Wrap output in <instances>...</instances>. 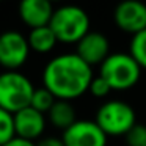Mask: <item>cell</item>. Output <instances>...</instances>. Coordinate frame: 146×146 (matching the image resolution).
Masks as SVG:
<instances>
[{"label":"cell","instance_id":"6da1fadb","mask_svg":"<svg viewBox=\"0 0 146 146\" xmlns=\"http://www.w3.org/2000/svg\"><path fill=\"white\" fill-rule=\"evenodd\" d=\"M93 69L79 55L61 54L49 60L42 69V86L58 101H72L90 90Z\"/></svg>","mask_w":146,"mask_h":146},{"label":"cell","instance_id":"7a4b0ae2","mask_svg":"<svg viewBox=\"0 0 146 146\" xmlns=\"http://www.w3.org/2000/svg\"><path fill=\"white\" fill-rule=\"evenodd\" d=\"M58 42L79 44V41L90 33V16L85 10L76 5H64L54 11L49 24Z\"/></svg>","mask_w":146,"mask_h":146},{"label":"cell","instance_id":"3957f363","mask_svg":"<svg viewBox=\"0 0 146 146\" xmlns=\"http://www.w3.org/2000/svg\"><path fill=\"white\" fill-rule=\"evenodd\" d=\"M35 90L32 80L21 71L0 72V108L14 115L30 107Z\"/></svg>","mask_w":146,"mask_h":146},{"label":"cell","instance_id":"277c9868","mask_svg":"<svg viewBox=\"0 0 146 146\" xmlns=\"http://www.w3.org/2000/svg\"><path fill=\"white\" fill-rule=\"evenodd\" d=\"M99 76L110 85L111 90L126 91L138 83L141 77V68L130 54L116 52L110 54L101 64Z\"/></svg>","mask_w":146,"mask_h":146},{"label":"cell","instance_id":"5b68a950","mask_svg":"<svg viewBox=\"0 0 146 146\" xmlns=\"http://www.w3.org/2000/svg\"><path fill=\"white\" fill-rule=\"evenodd\" d=\"M94 121L107 137H126V133L137 124V116L135 110L126 102L107 101L96 111Z\"/></svg>","mask_w":146,"mask_h":146},{"label":"cell","instance_id":"8992f818","mask_svg":"<svg viewBox=\"0 0 146 146\" xmlns=\"http://www.w3.org/2000/svg\"><path fill=\"white\" fill-rule=\"evenodd\" d=\"M27 36L17 30L0 33V66L5 71H19L27 63L30 55Z\"/></svg>","mask_w":146,"mask_h":146},{"label":"cell","instance_id":"52a82bcc","mask_svg":"<svg viewBox=\"0 0 146 146\" xmlns=\"http://www.w3.org/2000/svg\"><path fill=\"white\" fill-rule=\"evenodd\" d=\"M64 146H107V135L96 121L77 119L61 135Z\"/></svg>","mask_w":146,"mask_h":146},{"label":"cell","instance_id":"ba28073f","mask_svg":"<svg viewBox=\"0 0 146 146\" xmlns=\"http://www.w3.org/2000/svg\"><path fill=\"white\" fill-rule=\"evenodd\" d=\"M113 21L123 32L137 35L146 30V5L138 0L121 2L113 11Z\"/></svg>","mask_w":146,"mask_h":146},{"label":"cell","instance_id":"9c48e42d","mask_svg":"<svg viewBox=\"0 0 146 146\" xmlns=\"http://www.w3.org/2000/svg\"><path fill=\"white\" fill-rule=\"evenodd\" d=\"M76 54L90 66L102 64L110 55V42L101 32H90L79 41Z\"/></svg>","mask_w":146,"mask_h":146},{"label":"cell","instance_id":"30bf717a","mask_svg":"<svg viewBox=\"0 0 146 146\" xmlns=\"http://www.w3.org/2000/svg\"><path fill=\"white\" fill-rule=\"evenodd\" d=\"M14 129L16 137L30 141L39 140L46 130V116L33 107H27L14 113Z\"/></svg>","mask_w":146,"mask_h":146},{"label":"cell","instance_id":"8fae6325","mask_svg":"<svg viewBox=\"0 0 146 146\" xmlns=\"http://www.w3.org/2000/svg\"><path fill=\"white\" fill-rule=\"evenodd\" d=\"M54 11L49 0H24L19 5V17L30 30L47 27L52 21Z\"/></svg>","mask_w":146,"mask_h":146},{"label":"cell","instance_id":"7c38bea8","mask_svg":"<svg viewBox=\"0 0 146 146\" xmlns=\"http://www.w3.org/2000/svg\"><path fill=\"white\" fill-rule=\"evenodd\" d=\"M49 123L57 129H61L64 132L66 129H69L74 123L77 121L76 118V108L72 107L69 101H57L54 104V107L50 108V111L47 113Z\"/></svg>","mask_w":146,"mask_h":146},{"label":"cell","instance_id":"4fadbf2b","mask_svg":"<svg viewBox=\"0 0 146 146\" xmlns=\"http://www.w3.org/2000/svg\"><path fill=\"white\" fill-rule=\"evenodd\" d=\"M27 39H29L30 49H32L33 52H36V54H49L58 42L54 30L49 25L30 30Z\"/></svg>","mask_w":146,"mask_h":146},{"label":"cell","instance_id":"5bb4252c","mask_svg":"<svg viewBox=\"0 0 146 146\" xmlns=\"http://www.w3.org/2000/svg\"><path fill=\"white\" fill-rule=\"evenodd\" d=\"M57 101H58V99L55 98V96L52 94L47 88L39 86V88H36L35 93H33V98H32V104H30V107H33L35 110H38L39 113L46 115V113H49V111H50V108L54 107V104Z\"/></svg>","mask_w":146,"mask_h":146},{"label":"cell","instance_id":"9a60e30c","mask_svg":"<svg viewBox=\"0 0 146 146\" xmlns=\"http://www.w3.org/2000/svg\"><path fill=\"white\" fill-rule=\"evenodd\" d=\"M129 50H130L129 54L140 64V68L146 69V30H143V32L132 36Z\"/></svg>","mask_w":146,"mask_h":146},{"label":"cell","instance_id":"2e32d148","mask_svg":"<svg viewBox=\"0 0 146 146\" xmlns=\"http://www.w3.org/2000/svg\"><path fill=\"white\" fill-rule=\"evenodd\" d=\"M16 137L14 129V115L0 108V146L7 145Z\"/></svg>","mask_w":146,"mask_h":146},{"label":"cell","instance_id":"e0dca14e","mask_svg":"<svg viewBox=\"0 0 146 146\" xmlns=\"http://www.w3.org/2000/svg\"><path fill=\"white\" fill-rule=\"evenodd\" d=\"M127 146H146V126L137 123L129 132L126 133Z\"/></svg>","mask_w":146,"mask_h":146},{"label":"cell","instance_id":"ac0fdd59","mask_svg":"<svg viewBox=\"0 0 146 146\" xmlns=\"http://www.w3.org/2000/svg\"><path fill=\"white\" fill-rule=\"evenodd\" d=\"M88 91L91 93L94 98H105V96L111 91V88H110V85H108V83L105 82L101 76H96L94 79H93L91 85H90Z\"/></svg>","mask_w":146,"mask_h":146},{"label":"cell","instance_id":"d6986e66","mask_svg":"<svg viewBox=\"0 0 146 146\" xmlns=\"http://www.w3.org/2000/svg\"><path fill=\"white\" fill-rule=\"evenodd\" d=\"M36 146H64V143L58 137H42L36 141Z\"/></svg>","mask_w":146,"mask_h":146},{"label":"cell","instance_id":"ffe728a7","mask_svg":"<svg viewBox=\"0 0 146 146\" xmlns=\"http://www.w3.org/2000/svg\"><path fill=\"white\" fill-rule=\"evenodd\" d=\"M3 146H36V141H30V140L21 138V137H14L11 141H8Z\"/></svg>","mask_w":146,"mask_h":146}]
</instances>
